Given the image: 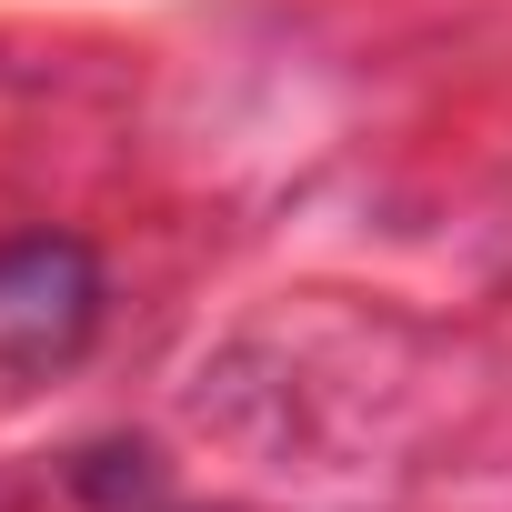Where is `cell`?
Listing matches in <instances>:
<instances>
[{
    "label": "cell",
    "instance_id": "1",
    "mask_svg": "<svg viewBox=\"0 0 512 512\" xmlns=\"http://www.w3.org/2000/svg\"><path fill=\"white\" fill-rule=\"evenodd\" d=\"M101 322V272L71 231H21L0 241V362H71Z\"/></svg>",
    "mask_w": 512,
    "mask_h": 512
}]
</instances>
